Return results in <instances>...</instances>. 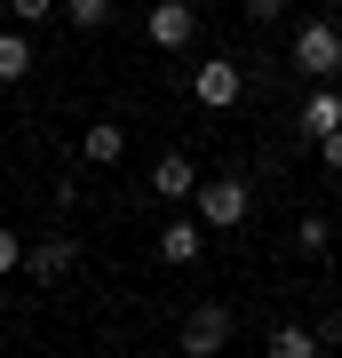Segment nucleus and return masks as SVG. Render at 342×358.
<instances>
[{"mask_svg":"<svg viewBox=\"0 0 342 358\" xmlns=\"http://www.w3.org/2000/svg\"><path fill=\"white\" fill-rule=\"evenodd\" d=\"M318 159H327L334 176H342V128H327V136H318Z\"/></svg>","mask_w":342,"mask_h":358,"instance_id":"obj_18","label":"nucleus"},{"mask_svg":"<svg viewBox=\"0 0 342 358\" xmlns=\"http://www.w3.org/2000/svg\"><path fill=\"white\" fill-rule=\"evenodd\" d=\"M191 96H199V103H207V112H231V103H239V96H247V72H239V64H231V56H207V64H199V72H191Z\"/></svg>","mask_w":342,"mask_h":358,"instance_id":"obj_5","label":"nucleus"},{"mask_svg":"<svg viewBox=\"0 0 342 358\" xmlns=\"http://www.w3.org/2000/svg\"><path fill=\"white\" fill-rule=\"evenodd\" d=\"M263 350H271V358H318V350H327V334H318V327H271Z\"/></svg>","mask_w":342,"mask_h":358,"instance_id":"obj_12","label":"nucleus"},{"mask_svg":"<svg viewBox=\"0 0 342 358\" xmlns=\"http://www.w3.org/2000/svg\"><path fill=\"white\" fill-rule=\"evenodd\" d=\"M16 24H48V16H64V0H8Z\"/></svg>","mask_w":342,"mask_h":358,"instance_id":"obj_16","label":"nucleus"},{"mask_svg":"<svg viewBox=\"0 0 342 358\" xmlns=\"http://www.w3.org/2000/svg\"><path fill=\"white\" fill-rule=\"evenodd\" d=\"M239 8H247V24H255V32H263V24H279V16L294 8V0H239Z\"/></svg>","mask_w":342,"mask_h":358,"instance_id":"obj_17","label":"nucleus"},{"mask_svg":"<svg viewBox=\"0 0 342 358\" xmlns=\"http://www.w3.org/2000/svg\"><path fill=\"white\" fill-rule=\"evenodd\" d=\"M152 255H159V263H176V271L207 255V223H199V207H191V215H176V223H159V231H152Z\"/></svg>","mask_w":342,"mask_h":358,"instance_id":"obj_6","label":"nucleus"},{"mask_svg":"<svg viewBox=\"0 0 342 358\" xmlns=\"http://www.w3.org/2000/svg\"><path fill=\"white\" fill-rule=\"evenodd\" d=\"M72 263H80V247L64 239V231H48V239H32V255H24V271H32L40 287H56V279H64Z\"/></svg>","mask_w":342,"mask_h":358,"instance_id":"obj_9","label":"nucleus"},{"mask_svg":"<svg viewBox=\"0 0 342 358\" xmlns=\"http://www.w3.org/2000/svg\"><path fill=\"white\" fill-rule=\"evenodd\" d=\"M327 128H342V88H334V80H311V96L294 103V136L318 143Z\"/></svg>","mask_w":342,"mask_h":358,"instance_id":"obj_7","label":"nucleus"},{"mask_svg":"<svg viewBox=\"0 0 342 358\" xmlns=\"http://www.w3.org/2000/svg\"><path fill=\"white\" fill-rule=\"evenodd\" d=\"M287 64L303 72V80H342V24H334V16H311V24L294 32Z\"/></svg>","mask_w":342,"mask_h":358,"instance_id":"obj_1","label":"nucleus"},{"mask_svg":"<svg viewBox=\"0 0 342 358\" xmlns=\"http://www.w3.org/2000/svg\"><path fill=\"white\" fill-rule=\"evenodd\" d=\"M327 247H334V223L327 215H303V223H294V255H327Z\"/></svg>","mask_w":342,"mask_h":358,"instance_id":"obj_13","label":"nucleus"},{"mask_svg":"<svg viewBox=\"0 0 342 358\" xmlns=\"http://www.w3.org/2000/svg\"><path fill=\"white\" fill-rule=\"evenodd\" d=\"M152 192L159 199H191V192H199V167H191L183 152H159L152 159Z\"/></svg>","mask_w":342,"mask_h":358,"instance_id":"obj_10","label":"nucleus"},{"mask_svg":"<svg viewBox=\"0 0 342 358\" xmlns=\"http://www.w3.org/2000/svg\"><path fill=\"white\" fill-rule=\"evenodd\" d=\"M176 343H183V358H215V350L231 343V303H191Z\"/></svg>","mask_w":342,"mask_h":358,"instance_id":"obj_4","label":"nucleus"},{"mask_svg":"<svg viewBox=\"0 0 342 358\" xmlns=\"http://www.w3.org/2000/svg\"><path fill=\"white\" fill-rule=\"evenodd\" d=\"M40 64V48H32V24H16V32H0V88H16Z\"/></svg>","mask_w":342,"mask_h":358,"instance_id":"obj_11","label":"nucleus"},{"mask_svg":"<svg viewBox=\"0 0 342 358\" xmlns=\"http://www.w3.org/2000/svg\"><path fill=\"white\" fill-rule=\"evenodd\" d=\"M24 255H32V239H24V231H8V223H0V279H8V271H24Z\"/></svg>","mask_w":342,"mask_h":358,"instance_id":"obj_15","label":"nucleus"},{"mask_svg":"<svg viewBox=\"0 0 342 358\" xmlns=\"http://www.w3.org/2000/svg\"><path fill=\"white\" fill-rule=\"evenodd\" d=\"M64 24H80V32H104V24H112V0H64Z\"/></svg>","mask_w":342,"mask_h":358,"instance_id":"obj_14","label":"nucleus"},{"mask_svg":"<svg viewBox=\"0 0 342 358\" xmlns=\"http://www.w3.org/2000/svg\"><path fill=\"white\" fill-rule=\"evenodd\" d=\"M143 40H152L159 56L191 48V40H199V8H191V0H152V16H143Z\"/></svg>","mask_w":342,"mask_h":358,"instance_id":"obj_3","label":"nucleus"},{"mask_svg":"<svg viewBox=\"0 0 342 358\" xmlns=\"http://www.w3.org/2000/svg\"><path fill=\"white\" fill-rule=\"evenodd\" d=\"M127 159V128L120 120H88L80 128V167H120Z\"/></svg>","mask_w":342,"mask_h":358,"instance_id":"obj_8","label":"nucleus"},{"mask_svg":"<svg viewBox=\"0 0 342 358\" xmlns=\"http://www.w3.org/2000/svg\"><path fill=\"white\" fill-rule=\"evenodd\" d=\"M191 207H199V223H207V231H239V223H247V207H255V192H247V176H199Z\"/></svg>","mask_w":342,"mask_h":358,"instance_id":"obj_2","label":"nucleus"}]
</instances>
